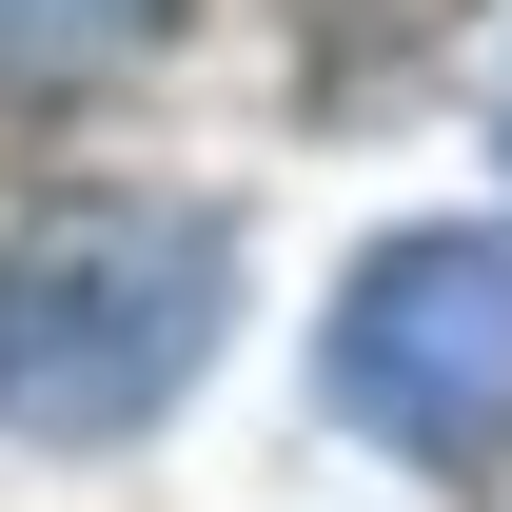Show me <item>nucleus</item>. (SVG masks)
I'll return each instance as SVG.
<instances>
[{"label":"nucleus","instance_id":"1","mask_svg":"<svg viewBox=\"0 0 512 512\" xmlns=\"http://www.w3.org/2000/svg\"><path fill=\"white\" fill-rule=\"evenodd\" d=\"M217 335H237V237L197 197H60L0 276V414L119 453L217 375Z\"/></svg>","mask_w":512,"mask_h":512},{"label":"nucleus","instance_id":"2","mask_svg":"<svg viewBox=\"0 0 512 512\" xmlns=\"http://www.w3.org/2000/svg\"><path fill=\"white\" fill-rule=\"evenodd\" d=\"M316 394L414 473H512V237L493 217H414L335 276Z\"/></svg>","mask_w":512,"mask_h":512},{"label":"nucleus","instance_id":"3","mask_svg":"<svg viewBox=\"0 0 512 512\" xmlns=\"http://www.w3.org/2000/svg\"><path fill=\"white\" fill-rule=\"evenodd\" d=\"M197 0H0V119H40V99H99L178 40Z\"/></svg>","mask_w":512,"mask_h":512}]
</instances>
